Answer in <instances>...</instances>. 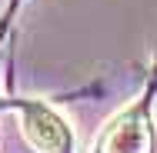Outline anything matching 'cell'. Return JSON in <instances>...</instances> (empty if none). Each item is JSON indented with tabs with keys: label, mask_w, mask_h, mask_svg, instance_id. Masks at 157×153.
Here are the masks:
<instances>
[{
	"label": "cell",
	"mask_w": 157,
	"mask_h": 153,
	"mask_svg": "<svg viewBox=\"0 0 157 153\" xmlns=\"http://www.w3.org/2000/svg\"><path fill=\"white\" fill-rule=\"evenodd\" d=\"M97 153H154V130L144 107H130L107 123Z\"/></svg>",
	"instance_id": "2"
},
{
	"label": "cell",
	"mask_w": 157,
	"mask_h": 153,
	"mask_svg": "<svg viewBox=\"0 0 157 153\" xmlns=\"http://www.w3.org/2000/svg\"><path fill=\"white\" fill-rule=\"evenodd\" d=\"M20 130L37 153H70V126L44 103H17Z\"/></svg>",
	"instance_id": "1"
}]
</instances>
